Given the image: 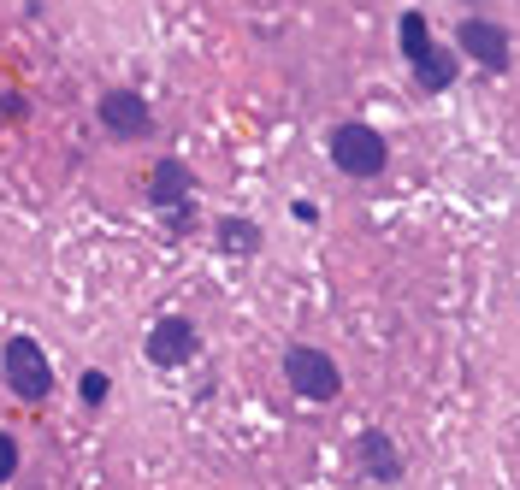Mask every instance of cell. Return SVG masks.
<instances>
[{
	"label": "cell",
	"mask_w": 520,
	"mask_h": 490,
	"mask_svg": "<svg viewBox=\"0 0 520 490\" xmlns=\"http://www.w3.org/2000/svg\"><path fill=\"white\" fill-rule=\"evenodd\" d=\"M77 396H83V408H101L107 396H113V378L101 367H83V378H77Z\"/></svg>",
	"instance_id": "8fae6325"
},
{
	"label": "cell",
	"mask_w": 520,
	"mask_h": 490,
	"mask_svg": "<svg viewBox=\"0 0 520 490\" xmlns=\"http://www.w3.org/2000/svg\"><path fill=\"white\" fill-rule=\"evenodd\" d=\"M396 36H402V60H408L414 83H420L426 95H444V89H455L461 60H455L450 48L432 36V24H426V12H420V6H408V12L396 18Z\"/></svg>",
	"instance_id": "6da1fadb"
},
{
	"label": "cell",
	"mask_w": 520,
	"mask_h": 490,
	"mask_svg": "<svg viewBox=\"0 0 520 490\" xmlns=\"http://www.w3.org/2000/svg\"><path fill=\"white\" fill-rule=\"evenodd\" d=\"M219 248H225V254H255L260 225L255 219H219Z\"/></svg>",
	"instance_id": "30bf717a"
},
{
	"label": "cell",
	"mask_w": 520,
	"mask_h": 490,
	"mask_svg": "<svg viewBox=\"0 0 520 490\" xmlns=\"http://www.w3.org/2000/svg\"><path fill=\"white\" fill-rule=\"evenodd\" d=\"M0 367H6V384H12L18 402H48L54 396V361L36 349V337H6Z\"/></svg>",
	"instance_id": "277c9868"
},
{
	"label": "cell",
	"mask_w": 520,
	"mask_h": 490,
	"mask_svg": "<svg viewBox=\"0 0 520 490\" xmlns=\"http://www.w3.org/2000/svg\"><path fill=\"white\" fill-rule=\"evenodd\" d=\"M95 113H101V130L119 136V142H142V136H154V113H148V101H142L136 89H107V95L95 101Z\"/></svg>",
	"instance_id": "5b68a950"
},
{
	"label": "cell",
	"mask_w": 520,
	"mask_h": 490,
	"mask_svg": "<svg viewBox=\"0 0 520 490\" xmlns=\"http://www.w3.org/2000/svg\"><path fill=\"white\" fill-rule=\"evenodd\" d=\"M325 154H331V166L343 172V178H379L390 166V148H385V136L373 130V124H361V119H349V124H337L331 136H325Z\"/></svg>",
	"instance_id": "7a4b0ae2"
},
{
	"label": "cell",
	"mask_w": 520,
	"mask_h": 490,
	"mask_svg": "<svg viewBox=\"0 0 520 490\" xmlns=\"http://www.w3.org/2000/svg\"><path fill=\"white\" fill-rule=\"evenodd\" d=\"M355 455H361V473H367V479H379V485H396V479H402V449L390 443L385 431H361Z\"/></svg>",
	"instance_id": "9c48e42d"
},
{
	"label": "cell",
	"mask_w": 520,
	"mask_h": 490,
	"mask_svg": "<svg viewBox=\"0 0 520 490\" xmlns=\"http://www.w3.org/2000/svg\"><path fill=\"white\" fill-rule=\"evenodd\" d=\"M142 355L154 361V367H190L195 355H201V331H195L190 319H178V313H166L154 331H148V343H142Z\"/></svg>",
	"instance_id": "8992f818"
},
{
	"label": "cell",
	"mask_w": 520,
	"mask_h": 490,
	"mask_svg": "<svg viewBox=\"0 0 520 490\" xmlns=\"http://www.w3.org/2000/svg\"><path fill=\"white\" fill-rule=\"evenodd\" d=\"M195 195V172L178 160V154H166V160H154V172H148V201L166 213V207H178V201H190Z\"/></svg>",
	"instance_id": "ba28073f"
},
{
	"label": "cell",
	"mask_w": 520,
	"mask_h": 490,
	"mask_svg": "<svg viewBox=\"0 0 520 490\" xmlns=\"http://www.w3.org/2000/svg\"><path fill=\"white\" fill-rule=\"evenodd\" d=\"M455 48L467 54V60H479L485 71H509L515 65V48H509V30H497L491 18H461V30H455Z\"/></svg>",
	"instance_id": "52a82bcc"
},
{
	"label": "cell",
	"mask_w": 520,
	"mask_h": 490,
	"mask_svg": "<svg viewBox=\"0 0 520 490\" xmlns=\"http://www.w3.org/2000/svg\"><path fill=\"white\" fill-rule=\"evenodd\" d=\"M12 473H18V443L12 431H0V485H12Z\"/></svg>",
	"instance_id": "7c38bea8"
},
{
	"label": "cell",
	"mask_w": 520,
	"mask_h": 490,
	"mask_svg": "<svg viewBox=\"0 0 520 490\" xmlns=\"http://www.w3.org/2000/svg\"><path fill=\"white\" fill-rule=\"evenodd\" d=\"M284 384L302 396V402H337V390H343V372L337 361L314 349V343H290L284 349Z\"/></svg>",
	"instance_id": "3957f363"
}]
</instances>
